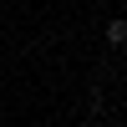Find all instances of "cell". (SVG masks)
Masks as SVG:
<instances>
[{
	"instance_id": "2",
	"label": "cell",
	"mask_w": 127,
	"mask_h": 127,
	"mask_svg": "<svg viewBox=\"0 0 127 127\" xmlns=\"http://www.w3.org/2000/svg\"><path fill=\"white\" fill-rule=\"evenodd\" d=\"M76 127H107V122H97V117H87V122H76Z\"/></svg>"
},
{
	"instance_id": "1",
	"label": "cell",
	"mask_w": 127,
	"mask_h": 127,
	"mask_svg": "<svg viewBox=\"0 0 127 127\" xmlns=\"http://www.w3.org/2000/svg\"><path fill=\"white\" fill-rule=\"evenodd\" d=\"M102 36H107V46H112V51H122V46H127V20H122V15H112L107 26H102Z\"/></svg>"
}]
</instances>
